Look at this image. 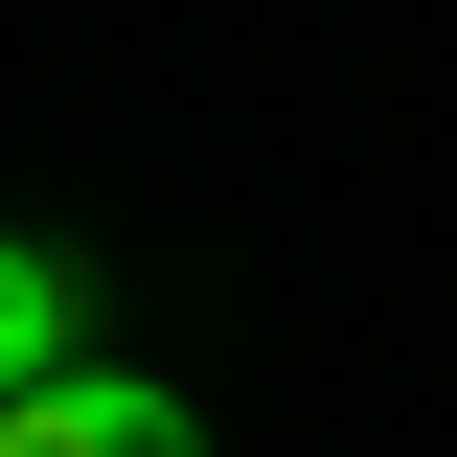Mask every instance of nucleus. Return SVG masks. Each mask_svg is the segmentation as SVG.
<instances>
[{"label":"nucleus","mask_w":457,"mask_h":457,"mask_svg":"<svg viewBox=\"0 0 457 457\" xmlns=\"http://www.w3.org/2000/svg\"><path fill=\"white\" fill-rule=\"evenodd\" d=\"M0 457H206V411H183L161 366H92V389H23L0 411Z\"/></svg>","instance_id":"nucleus-1"},{"label":"nucleus","mask_w":457,"mask_h":457,"mask_svg":"<svg viewBox=\"0 0 457 457\" xmlns=\"http://www.w3.org/2000/svg\"><path fill=\"white\" fill-rule=\"evenodd\" d=\"M23 389H92V275L69 252H0V411Z\"/></svg>","instance_id":"nucleus-2"}]
</instances>
